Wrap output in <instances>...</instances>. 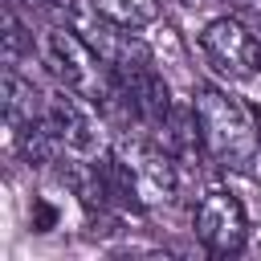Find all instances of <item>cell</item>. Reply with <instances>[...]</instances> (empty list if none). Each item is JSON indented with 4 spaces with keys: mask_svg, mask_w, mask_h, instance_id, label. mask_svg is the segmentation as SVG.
I'll return each mask as SVG.
<instances>
[{
    "mask_svg": "<svg viewBox=\"0 0 261 261\" xmlns=\"http://www.w3.org/2000/svg\"><path fill=\"white\" fill-rule=\"evenodd\" d=\"M192 114L200 126V147L212 155V163L228 171H253V163L261 159V126L241 98L216 86H200L192 98Z\"/></svg>",
    "mask_w": 261,
    "mask_h": 261,
    "instance_id": "6da1fadb",
    "label": "cell"
},
{
    "mask_svg": "<svg viewBox=\"0 0 261 261\" xmlns=\"http://www.w3.org/2000/svg\"><path fill=\"white\" fill-rule=\"evenodd\" d=\"M45 65L53 69V77H57L65 90H73L77 98H86V102H94V106H106V110H110V106L122 102L110 61H106L77 29H69V24L49 29V37H45Z\"/></svg>",
    "mask_w": 261,
    "mask_h": 261,
    "instance_id": "7a4b0ae2",
    "label": "cell"
},
{
    "mask_svg": "<svg viewBox=\"0 0 261 261\" xmlns=\"http://www.w3.org/2000/svg\"><path fill=\"white\" fill-rule=\"evenodd\" d=\"M200 49L228 77H257L261 73V45L237 16H216L200 33Z\"/></svg>",
    "mask_w": 261,
    "mask_h": 261,
    "instance_id": "3957f363",
    "label": "cell"
},
{
    "mask_svg": "<svg viewBox=\"0 0 261 261\" xmlns=\"http://www.w3.org/2000/svg\"><path fill=\"white\" fill-rule=\"evenodd\" d=\"M196 237L208 253L216 257H232L245 249L249 224H245V208L232 192H208L196 204Z\"/></svg>",
    "mask_w": 261,
    "mask_h": 261,
    "instance_id": "277c9868",
    "label": "cell"
},
{
    "mask_svg": "<svg viewBox=\"0 0 261 261\" xmlns=\"http://www.w3.org/2000/svg\"><path fill=\"white\" fill-rule=\"evenodd\" d=\"M86 98H77L73 90H53V94H45V102H41V122L57 135V143L61 147H69V151H94V143H98V135H94V118L86 114V106H82Z\"/></svg>",
    "mask_w": 261,
    "mask_h": 261,
    "instance_id": "5b68a950",
    "label": "cell"
},
{
    "mask_svg": "<svg viewBox=\"0 0 261 261\" xmlns=\"http://www.w3.org/2000/svg\"><path fill=\"white\" fill-rule=\"evenodd\" d=\"M94 8L118 29H143L159 16V0H94Z\"/></svg>",
    "mask_w": 261,
    "mask_h": 261,
    "instance_id": "8992f818",
    "label": "cell"
},
{
    "mask_svg": "<svg viewBox=\"0 0 261 261\" xmlns=\"http://www.w3.org/2000/svg\"><path fill=\"white\" fill-rule=\"evenodd\" d=\"M24 45H33V37H24V24H20L16 12L8 8V12H4V53H8V65H16V57L24 53Z\"/></svg>",
    "mask_w": 261,
    "mask_h": 261,
    "instance_id": "52a82bcc",
    "label": "cell"
}]
</instances>
